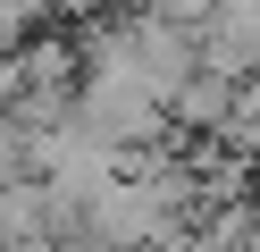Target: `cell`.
Returning <instances> with one entry per match:
<instances>
[{"instance_id":"obj_1","label":"cell","mask_w":260,"mask_h":252,"mask_svg":"<svg viewBox=\"0 0 260 252\" xmlns=\"http://www.w3.org/2000/svg\"><path fill=\"white\" fill-rule=\"evenodd\" d=\"M202 59L218 76H260V0H218L202 17Z\"/></svg>"},{"instance_id":"obj_2","label":"cell","mask_w":260,"mask_h":252,"mask_svg":"<svg viewBox=\"0 0 260 252\" xmlns=\"http://www.w3.org/2000/svg\"><path fill=\"white\" fill-rule=\"evenodd\" d=\"M101 9H151V0H101Z\"/></svg>"}]
</instances>
